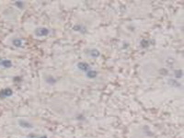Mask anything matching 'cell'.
I'll return each instance as SVG.
<instances>
[{"label": "cell", "instance_id": "obj_3", "mask_svg": "<svg viewBox=\"0 0 184 138\" xmlns=\"http://www.w3.org/2000/svg\"><path fill=\"white\" fill-rule=\"evenodd\" d=\"M19 122H20V125L21 127H25V128H31L32 127V125L29 124V122L24 121V120H20V121H19Z\"/></svg>", "mask_w": 184, "mask_h": 138}, {"label": "cell", "instance_id": "obj_4", "mask_svg": "<svg viewBox=\"0 0 184 138\" xmlns=\"http://www.w3.org/2000/svg\"><path fill=\"white\" fill-rule=\"evenodd\" d=\"M78 68L83 70V71H85V72H87L88 69H89V66L87 64H85V63H80V64H78Z\"/></svg>", "mask_w": 184, "mask_h": 138}, {"label": "cell", "instance_id": "obj_7", "mask_svg": "<svg viewBox=\"0 0 184 138\" xmlns=\"http://www.w3.org/2000/svg\"><path fill=\"white\" fill-rule=\"evenodd\" d=\"M87 72H88L87 73V76L88 77H91L92 78V77H95L97 75V73L95 71H87Z\"/></svg>", "mask_w": 184, "mask_h": 138}, {"label": "cell", "instance_id": "obj_2", "mask_svg": "<svg viewBox=\"0 0 184 138\" xmlns=\"http://www.w3.org/2000/svg\"><path fill=\"white\" fill-rule=\"evenodd\" d=\"M12 65V63L10 62L9 60H7V59H2L0 58V66H3V67H10Z\"/></svg>", "mask_w": 184, "mask_h": 138}, {"label": "cell", "instance_id": "obj_5", "mask_svg": "<svg viewBox=\"0 0 184 138\" xmlns=\"http://www.w3.org/2000/svg\"><path fill=\"white\" fill-rule=\"evenodd\" d=\"M22 40H20V39H14L13 40V45L16 46V47H20V46H22Z\"/></svg>", "mask_w": 184, "mask_h": 138}, {"label": "cell", "instance_id": "obj_1", "mask_svg": "<svg viewBox=\"0 0 184 138\" xmlns=\"http://www.w3.org/2000/svg\"><path fill=\"white\" fill-rule=\"evenodd\" d=\"M50 30H49L47 28H43V27H41L38 28L36 30H35V34L36 36H39V37H42V36H46L48 35Z\"/></svg>", "mask_w": 184, "mask_h": 138}, {"label": "cell", "instance_id": "obj_6", "mask_svg": "<svg viewBox=\"0 0 184 138\" xmlns=\"http://www.w3.org/2000/svg\"><path fill=\"white\" fill-rule=\"evenodd\" d=\"M90 54H91L92 57H98V56L99 55V52L98 51L97 49H93V50H91Z\"/></svg>", "mask_w": 184, "mask_h": 138}]
</instances>
